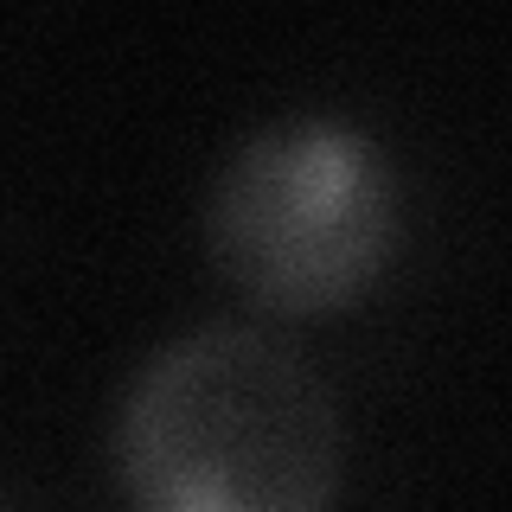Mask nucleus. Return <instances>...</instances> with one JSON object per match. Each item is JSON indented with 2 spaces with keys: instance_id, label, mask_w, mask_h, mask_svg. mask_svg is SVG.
<instances>
[{
  "instance_id": "2",
  "label": "nucleus",
  "mask_w": 512,
  "mask_h": 512,
  "mask_svg": "<svg viewBox=\"0 0 512 512\" xmlns=\"http://www.w3.org/2000/svg\"><path fill=\"white\" fill-rule=\"evenodd\" d=\"M397 244V167L333 109L256 122L205 192V256L250 308L320 320L359 301Z\"/></svg>"
},
{
  "instance_id": "1",
  "label": "nucleus",
  "mask_w": 512,
  "mask_h": 512,
  "mask_svg": "<svg viewBox=\"0 0 512 512\" xmlns=\"http://www.w3.org/2000/svg\"><path fill=\"white\" fill-rule=\"evenodd\" d=\"M128 512H333V384L256 320H205L135 365L109 429Z\"/></svg>"
},
{
  "instance_id": "3",
  "label": "nucleus",
  "mask_w": 512,
  "mask_h": 512,
  "mask_svg": "<svg viewBox=\"0 0 512 512\" xmlns=\"http://www.w3.org/2000/svg\"><path fill=\"white\" fill-rule=\"evenodd\" d=\"M0 512H7V506H0Z\"/></svg>"
}]
</instances>
